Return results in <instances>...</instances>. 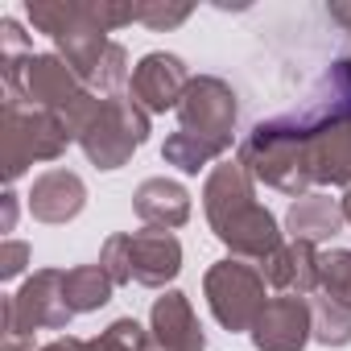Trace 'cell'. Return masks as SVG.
I'll return each mask as SVG.
<instances>
[{"label": "cell", "mask_w": 351, "mask_h": 351, "mask_svg": "<svg viewBox=\"0 0 351 351\" xmlns=\"http://www.w3.org/2000/svg\"><path fill=\"white\" fill-rule=\"evenodd\" d=\"M128 273L145 289H165L173 277L182 273V244L173 232L145 228L128 232Z\"/></svg>", "instance_id": "13"}, {"label": "cell", "mask_w": 351, "mask_h": 351, "mask_svg": "<svg viewBox=\"0 0 351 351\" xmlns=\"http://www.w3.org/2000/svg\"><path fill=\"white\" fill-rule=\"evenodd\" d=\"M191 66L169 54V50H153L145 54L136 66H132V79H128V95L149 112V116H165V112H178L186 87H191Z\"/></svg>", "instance_id": "10"}, {"label": "cell", "mask_w": 351, "mask_h": 351, "mask_svg": "<svg viewBox=\"0 0 351 351\" xmlns=\"http://www.w3.org/2000/svg\"><path fill=\"white\" fill-rule=\"evenodd\" d=\"M318 244H306V240H285L269 261H261V273L265 281L277 289V293H318Z\"/></svg>", "instance_id": "15"}, {"label": "cell", "mask_w": 351, "mask_h": 351, "mask_svg": "<svg viewBox=\"0 0 351 351\" xmlns=\"http://www.w3.org/2000/svg\"><path fill=\"white\" fill-rule=\"evenodd\" d=\"M203 211L215 232V240L236 256V261H269L281 244L285 232L269 207L256 203V178L240 165V157H223L203 182Z\"/></svg>", "instance_id": "1"}, {"label": "cell", "mask_w": 351, "mask_h": 351, "mask_svg": "<svg viewBox=\"0 0 351 351\" xmlns=\"http://www.w3.org/2000/svg\"><path fill=\"white\" fill-rule=\"evenodd\" d=\"M62 293H66V306L75 314H95L112 302L116 281L108 277V269L99 261L95 265H75V269H62Z\"/></svg>", "instance_id": "18"}, {"label": "cell", "mask_w": 351, "mask_h": 351, "mask_svg": "<svg viewBox=\"0 0 351 351\" xmlns=\"http://www.w3.org/2000/svg\"><path fill=\"white\" fill-rule=\"evenodd\" d=\"M66 128L95 169H120L149 141V112L128 91H120V95L87 91L66 112Z\"/></svg>", "instance_id": "3"}, {"label": "cell", "mask_w": 351, "mask_h": 351, "mask_svg": "<svg viewBox=\"0 0 351 351\" xmlns=\"http://www.w3.org/2000/svg\"><path fill=\"white\" fill-rule=\"evenodd\" d=\"M191 5H165V0H141V25H149L153 34L178 29L182 21H191Z\"/></svg>", "instance_id": "23"}, {"label": "cell", "mask_w": 351, "mask_h": 351, "mask_svg": "<svg viewBox=\"0 0 351 351\" xmlns=\"http://www.w3.org/2000/svg\"><path fill=\"white\" fill-rule=\"evenodd\" d=\"M145 351H207L203 322L182 289H165L149 310V343Z\"/></svg>", "instance_id": "12"}, {"label": "cell", "mask_w": 351, "mask_h": 351, "mask_svg": "<svg viewBox=\"0 0 351 351\" xmlns=\"http://www.w3.org/2000/svg\"><path fill=\"white\" fill-rule=\"evenodd\" d=\"M38 351H91V339H79V335H58V339H50L46 347H38Z\"/></svg>", "instance_id": "27"}, {"label": "cell", "mask_w": 351, "mask_h": 351, "mask_svg": "<svg viewBox=\"0 0 351 351\" xmlns=\"http://www.w3.org/2000/svg\"><path fill=\"white\" fill-rule=\"evenodd\" d=\"M339 207H343V219H347V223H351V186H347V191H343V199H339Z\"/></svg>", "instance_id": "30"}, {"label": "cell", "mask_w": 351, "mask_h": 351, "mask_svg": "<svg viewBox=\"0 0 351 351\" xmlns=\"http://www.w3.org/2000/svg\"><path fill=\"white\" fill-rule=\"evenodd\" d=\"M256 351H306V343L314 339V314H310V298L298 293H277L265 302L261 318L248 330Z\"/></svg>", "instance_id": "11"}, {"label": "cell", "mask_w": 351, "mask_h": 351, "mask_svg": "<svg viewBox=\"0 0 351 351\" xmlns=\"http://www.w3.org/2000/svg\"><path fill=\"white\" fill-rule=\"evenodd\" d=\"M99 265L108 269V277H112L116 285H132V273H128V232H116V236L104 240Z\"/></svg>", "instance_id": "24"}, {"label": "cell", "mask_w": 351, "mask_h": 351, "mask_svg": "<svg viewBox=\"0 0 351 351\" xmlns=\"http://www.w3.org/2000/svg\"><path fill=\"white\" fill-rule=\"evenodd\" d=\"M236 157L256 182H265V186H273L289 199H302L314 186L310 161H306V141H302V128H298L293 112L252 124L248 136L240 141Z\"/></svg>", "instance_id": "4"}, {"label": "cell", "mask_w": 351, "mask_h": 351, "mask_svg": "<svg viewBox=\"0 0 351 351\" xmlns=\"http://www.w3.org/2000/svg\"><path fill=\"white\" fill-rule=\"evenodd\" d=\"M0 203H5V223H0V232H13L17 228V195L5 191V199H0Z\"/></svg>", "instance_id": "29"}, {"label": "cell", "mask_w": 351, "mask_h": 351, "mask_svg": "<svg viewBox=\"0 0 351 351\" xmlns=\"http://www.w3.org/2000/svg\"><path fill=\"white\" fill-rule=\"evenodd\" d=\"M0 145H5V178L17 182L34 161H58L66 145H75L66 120L46 108H29L13 95H5L0 116Z\"/></svg>", "instance_id": "5"}, {"label": "cell", "mask_w": 351, "mask_h": 351, "mask_svg": "<svg viewBox=\"0 0 351 351\" xmlns=\"http://www.w3.org/2000/svg\"><path fill=\"white\" fill-rule=\"evenodd\" d=\"M0 42H5V58H17V54H29V50H34V46H29V34H25L21 21H13V17L0 21Z\"/></svg>", "instance_id": "26"}, {"label": "cell", "mask_w": 351, "mask_h": 351, "mask_svg": "<svg viewBox=\"0 0 351 351\" xmlns=\"http://www.w3.org/2000/svg\"><path fill=\"white\" fill-rule=\"evenodd\" d=\"M343 228H347V219H343L339 199L318 195V191H310V195L293 199V203H289V211H285V236H289V240L326 244V240H335Z\"/></svg>", "instance_id": "17"}, {"label": "cell", "mask_w": 351, "mask_h": 351, "mask_svg": "<svg viewBox=\"0 0 351 351\" xmlns=\"http://www.w3.org/2000/svg\"><path fill=\"white\" fill-rule=\"evenodd\" d=\"M132 211L145 228H161V232H173V228H186L191 219V191L173 178H145L136 191H132Z\"/></svg>", "instance_id": "16"}, {"label": "cell", "mask_w": 351, "mask_h": 351, "mask_svg": "<svg viewBox=\"0 0 351 351\" xmlns=\"http://www.w3.org/2000/svg\"><path fill=\"white\" fill-rule=\"evenodd\" d=\"M91 351H104V347H99V343H95V339H91Z\"/></svg>", "instance_id": "32"}, {"label": "cell", "mask_w": 351, "mask_h": 351, "mask_svg": "<svg viewBox=\"0 0 351 351\" xmlns=\"http://www.w3.org/2000/svg\"><path fill=\"white\" fill-rule=\"evenodd\" d=\"M0 75H5V95L29 104V108H46L58 112L66 120V112L91 91L58 54H17L0 62Z\"/></svg>", "instance_id": "7"}, {"label": "cell", "mask_w": 351, "mask_h": 351, "mask_svg": "<svg viewBox=\"0 0 351 351\" xmlns=\"http://www.w3.org/2000/svg\"><path fill=\"white\" fill-rule=\"evenodd\" d=\"M29 25L46 34L58 50V58L91 83L116 29L141 21V5H116V0H25Z\"/></svg>", "instance_id": "2"}, {"label": "cell", "mask_w": 351, "mask_h": 351, "mask_svg": "<svg viewBox=\"0 0 351 351\" xmlns=\"http://www.w3.org/2000/svg\"><path fill=\"white\" fill-rule=\"evenodd\" d=\"M310 314H314V343H322V347H347L351 343V310H343L326 293H314Z\"/></svg>", "instance_id": "20"}, {"label": "cell", "mask_w": 351, "mask_h": 351, "mask_svg": "<svg viewBox=\"0 0 351 351\" xmlns=\"http://www.w3.org/2000/svg\"><path fill=\"white\" fill-rule=\"evenodd\" d=\"M326 17H330L339 29L351 34V0H330V5H326Z\"/></svg>", "instance_id": "28"}, {"label": "cell", "mask_w": 351, "mask_h": 351, "mask_svg": "<svg viewBox=\"0 0 351 351\" xmlns=\"http://www.w3.org/2000/svg\"><path fill=\"white\" fill-rule=\"evenodd\" d=\"M265 273L261 265H248V261H215L203 277V293H207V306L215 314V322L232 335L240 330H252V322L261 318L269 293H265Z\"/></svg>", "instance_id": "8"}, {"label": "cell", "mask_w": 351, "mask_h": 351, "mask_svg": "<svg viewBox=\"0 0 351 351\" xmlns=\"http://www.w3.org/2000/svg\"><path fill=\"white\" fill-rule=\"evenodd\" d=\"M335 66H339V71H343V75H347V83H351V50H347V54H343V58H335Z\"/></svg>", "instance_id": "31"}, {"label": "cell", "mask_w": 351, "mask_h": 351, "mask_svg": "<svg viewBox=\"0 0 351 351\" xmlns=\"http://www.w3.org/2000/svg\"><path fill=\"white\" fill-rule=\"evenodd\" d=\"M25 207H29V215L38 223H54V228L71 223L87 207V182L79 178L75 169H46V173L34 178Z\"/></svg>", "instance_id": "14"}, {"label": "cell", "mask_w": 351, "mask_h": 351, "mask_svg": "<svg viewBox=\"0 0 351 351\" xmlns=\"http://www.w3.org/2000/svg\"><path fill=\"white\" fill-rule=\"evenodd\" d=\"M75 310L62 293V269H38L5 298V351H38V330H66Z\"/></svg>", "instance_id": "6"}, {"label": "cell", "mask_w": 351, "mask_h": 351, "mask_svg": "<svg viewBox=\"0 0 351 351\" xmlns=\"http://www.w3.org/2000/svg\"><path fill=\"white\" fill-rule=\"evenodd\" d=\"M95 343H99L104 351H145L149 326H141L136 318H116V322H108V326L95 335Z\"/></svg>", "instance_id": "22"}, {"label": "cell", "mask_w": 351, "mask_h": 351, "mask_svg": "<svg viewBox=\"0 0 351 351\" xmlns=\"http://www.w3.org/2000/svg\"><path fill=\"white\" fill-rule=\"evenodd\" d=\"M236 124H240V99L232 83L219 75H195L178 104V128L228 153L236 141Z\"/></svg>", "instance_id": "9"}, {"label": "cell", "mask_w": 351, "mask_h": 351, "mask_svg": "<svg viewBox=\"0 0 351 351\" xmlns=\"http://www.w3.org/2000/svg\"><path fill=\"white\" fill-rule=\"evenodd\" d=\"M29 256H34V248L25 240H5V248H0V277H5V281L21 277L25 265H29Z\"/></svg>", "instance_id": "25"}, {"label": "cell", "mask_w": 351, "mask_h": 351, "mask_svg": "<svg viewBox=\"0 0 351 351\" xmlns=\"http://www.w3.org/2000/svg\"><path fill=\"white\" fill-rule=\"evenodd\" d=\"M318 293L351 310V248H330L318 261Z\"/></svg>", "instance_id": "21"}, {"label": "cell", "mask_w": 351, "mask_h": 351, "mask_svg": "<svg viewBox=\"0 0 351 351\" xmlns=\"http://www.w3.org/2000/svg\"><path fill=\"white\" fill-rule=\"evenodd\" d=\"M161 157H165V165L182 169V173H199V169H207L211 161H223L219 149H211L207 141H199V136H191V132H182V128L165 136Z\"/></svg>", "instance_id": "19"}]
</instances>
